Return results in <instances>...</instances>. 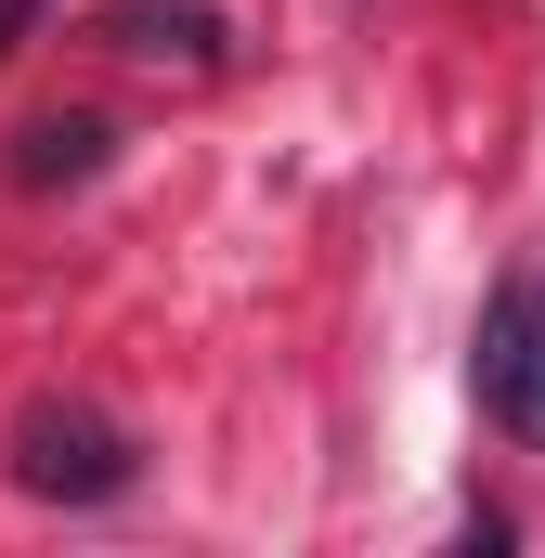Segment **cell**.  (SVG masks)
Listing matches in <instances>:
<instances>
[{"mask_svg": "<svg viewBox=\"0 0 545 558\" xmlns=\"http://www.w3.org/2000/svg\"><path fill=\"white\" fill-rule=\"evenodd\" d=\"M13 481L39 494V507H118L143 481V441L118 416H92V403H26L13 428Z\"/></svg>", "mask_w": 545, "mask_h": 558, "instance_id": "obj_1", "label": "cell"}, {"mask_svg": "<svg viewBox=\"0 0 545 558\" xmlns=\"http://www.w3.org/2000/svg\"><path fill=\"white\" fill-rule=\"evenodd\" d=\"M468 390H481V416L507 428V441H533V454H545V286H533V274H507L494 299H481Z\"/></svg>", "mask_w": 545, "mask_h": 558, "instance_id": "obj_2", "label": "cell"}, {"mask_svg": "<svg viewBox=\"0 0 545 558\" xmlns=\"http://www.w3.org/2000/svg\"><path fill=\"white\" fill-rule=\"evenodd\" d=\"M92 39H105V52H156V65H169V52H182V65H221V13H208V0H105Z\"/></svg>", "mask_w": 545, "mask_h": 558, "instance_id": "obj_3", "label": "cell"}, {"mask_svg": "<svg viewBox=\"0 0 545 558\" xmlns=\"http://www.w3.org/2000/svg\"><path fill=\"white\" fill-rule=\"evenodd\" d=\"M105 118H39V131H13V182H26V195H52V182H92V169H105Z\"/></svg>", "mask_w": 545, "mask_h": 558, "instance_id": "obj_4", "label": "cell"}, {"mask_svg": "<svg viewBox=\"0 0 545 558\" xmlns=\"http://www.w3.org/2000/svg\"><path fill=\"white\" fill-rule=\"evenodd\" d=\"M26 13H39V0H0V52H13V26H26Z\"/></svg>", "mask_w": 545, "mask_h": 558, "instance_id": "obj_5", "label": "cell"}]
</instances>
